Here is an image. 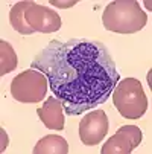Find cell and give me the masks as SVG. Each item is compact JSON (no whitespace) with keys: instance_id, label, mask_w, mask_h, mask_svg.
Instances as JSON below:
<instances>
[{"instance_id":"obj_12","label":"cell","mask_w":152,"mask_h":154,"mask_svg":"<svg viewBox=\"0 0 152 154\" xmlns=\"http://www.w3.org/2000/svg\"><path fill=\"white\" fill-rule=\"evenodd\" d=\"M119 131H122V133H125V134L129 137V140H131L134 149L140 145L143 134H142V130H140L139 127H136V125H123V127L119 128Z\"/></svg>"},{"instance_id":"obj_2","label":"cell","mask_w":152,"mask_h":154,"mask_svg":"<svg viewBox=\"0 0 152 154\" xmlns=\"http://www.w3.org/2000/svg\"><path fill=\"white\" fill-rule=\"evenodd\" d=\"M105 29L117 34H134L145 28L148 15L136 0H114L106 5L102 14Z\"/></svg>"},{"instance_id":"obj_11","label":"cell","mask_w":152,"mask_h":154,"mask_svg":"<svg viewBox=\"0 0 152 154\" xmlns=\"http://www.w3.org/2000/svg\"><path fill=\"white\" fill-rule=\"evenodd\" d=\"M17 67V54L8 41L0 40V76L12 72Z\"/></svg>"},{"instance_id":"obj_7","label":"cell","mask_w":152,"mask_h":154,"mask_svg":"<svg viewBox=\"0 0 152 154\" xmlns=\"http://www.w3.org/2000/svg\"><path fill=\"white\" fill-rule=\"evenodd\" d=\"M37 115H38L40 121L44 124L46 128L56 130V131L64 130V124H66V118H64V115L66 113H64L62 102L58 98L49 96L46 99V102L43 104V107L37 110Z\"/></svg>"},{"instance_id":"obj_5","label":"cell","mask_w":152,"mask_h":154,"mask_svg":"<svg viewBox=\"0 0 152 154\" xmlns=\"http://www.w3.org/2000/svg\"><path fill=\"white\" fill-rule=\"evenodd\" d=\"M108 133V118L103 110L88 112L79 122V137L87 146L100 143V140Z\"/></svg>"},{"instance_id":"obj_6","label":"cell","mask_w":152,"mask_h":154,"mask_svg":"<svg viewBox=\"0 0 152 154\" xmlns=\"http://www.w3.org/2000/svg\"><path fill=\"white\" fill-rule=\"evenodd\" d=\"M26 21L34 32L50 34V32H56L61 28L59 15L50 8L37 5L35 2H32L26 11Z\"/></svg>"},{"instance_id":"obj_4","label":"cell","mask_w":152,"mask_h":154,"mask_svg":"<svg viewBox=\"0 0 152 154\" xmlns=\"http://www.w3.org/2000/svg\"><path fill=\"white\" fill-rule=\"evenodd\" d=\"M47 78L46 75L37 70L28 69L18 73L11 82V95L17 102L35 104L44 99L47 92Z\"/></svg>"},{"instance_id":"obj_13","label":"cell","mask_w":152,"mask_h":154,"mask_svg":"<svg viewBox=\"0 0 152 154\" xmlns=\"http://www.w3.org/2000/svg\"><path fill=\"white\" fill-rule=\"evenodd\" d=\"M49 5H55L58 8H70L76 5V0H70V2H58V0H49Z\"/></svg>"},{"instance_id":"obj_15","label":"cell","mask_w":152,"mask_h":154,"mask_svg":"<svg viewBox=\"0 0 152 154\" xmlns=\"http://www.w3.org/2000/svg\"><path fill=\"white\" fill-rule=\"evenodd\" d=\"M145 5H146L148 9H151V2H145Z\"/></svg>"},{"instance_id":"obj_3","label":"cell","mask_w":152,"mask_h":154,"mask_svg":"<svg viewBox=\"0 0 152 154\" xmlns=\"http://www.w3.org/2000/svg\"><path fill=\"white\" fill-rule=\"evenodd\" d=\"M113 104L126 119H140L148 110V98L137 78L119 81L113 90Z\"/></svg>"},{"instance_id":"obj_9","label":"cell","mask_w":152,"mask_h":154,"mask_svg":"<svg viewBox=\"0 0 152 154\" xmlns=\"http://www.w3.org/2000/svg\"><path fill=\"white\" fill-rule=\"evenodd\" d=\"M31 3L32 2H18L9 11V23L21 35H31V34H34V31L29 28L28 21H26V11L31 6Z\"/></svg>"},{"instance_id":"obj_10","label":"cell","mask_w":152,"mask_h":154,"mask_svg":"<svg viewBox=\"0 0 152 154\" xmlns=\"http://www.w3.org/2000/svg\"><path fill=\"white\" fill-rule=\"evenodd\" d=\"M133 149L134 148H133V143L129 140V137L125 133L117 130V133L113 134L103 143L100 152L102 154H129V152H133Z\"/></svg>"},{"instance_id":"obj_8","label":"cell","mask_w":152,"mask_h":154,"mask_svg":"<svg viewBox=\"0 0 152 154\" xmlns=\"http://www.w3.org/2000/svg\"><path fill=\"white\" fill-rule=\"evenodd\" d=\"M34 154H67L69 152V143L67 140L56 136V134H49L40 139V142L35 145Z\"/></svg>"},{"instance_id":"obj_1","label":"cell","mask_w":152,"mask_h":154,"mask_svg":"<svg viewBox=\"0 0 152 154\" xmlns=\"http://www.w3.org/2000/svg\"><path fill=\"white\" fill-rule=\"evenodd\" d=\"M31 69L46 75L69 116L84 115L105 102L120 78L103 43L84 38L50 40L34 57Z\"/></svg>"},{"instance_id":"obj_14","label":"cell","mask_w":152,"mask_h":154,"mask_svg":"<svg viewBox=\"0 0 152 154\" xmlns=\"http://www.w3.org/2000/svg\"><path fill=\"white\" fill-rule=\"evenodd\" d=\"M0 134H2V146H0V149L5 151L6 145H8V136H6V131L2 128V131H0Z\"/></svg>"}]
</instances>
